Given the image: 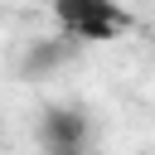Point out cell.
Segmentation results:
<instances>
[{
	"mask_svg": "<svg viewBox=\"0 0 155 155\" xmlns=\"http://www.w3.org/2000/svg\"><path fill=\"white\" fill-rule=\"evenodd\" d=\"M34 136H39V150L44 155H92V111L82 102H48L34 121Z\"/></svg>",
	"mask_w": 155,
	"mask_h": 155,
	"instance_id": "6da1fadb",
	"label": "cell"
},
{
	"mask_svg": "<svg viewBox=\"0 0 155 155\" xmlns=\"http://www.w3.org/2000/svg\"><path fill=\"white\" fill-rule=\"evenodd\" d=\"M53 19H58V34L73 39V44H87V39H116L131 15L107 5V0H63L53 5Z\"/></svg>",
	"mask_w": 155,
	"mask_h": 155,
	"instance_id": "7a4b0ae2",
	"label": "cell"
},
{
	"mask_svg": "<svg viewBox=\"0 0 155 155\" xmlns=\"http://www.w3.org/2000/svg\"><path fill=\"white\" fill-rule=\"evenodd\" d=\"M78 48H82V44H73V39H63V34L34 39V44L24 48V58H19V78H48V73H58L63 63H73Z\"/></svg>",
	"mask_w": 155,
	"mask_h": 155,
	"instance_id": "3957f363",
	"label": "cell"
}]
</instances>
